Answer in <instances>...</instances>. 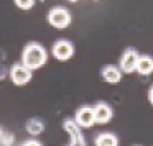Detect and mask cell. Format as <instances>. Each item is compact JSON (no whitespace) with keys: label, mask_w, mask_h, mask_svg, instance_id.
Returning a JSON list of instances; mask_svg holds the SVG:
<instances>
[{"label":"cell","mask_w":153,"mask_h":146,"mask_svg":"<svg viewBox=\"0 0 153 146\" xmlns=\"http://www.w3.org/2000/svg\"><path fill=\"white\" fill-rule=\"evenodd\" d=\"M135 71L140 76H150V74L153 72V58L145 56V54H143V56H138Z\"/></svg>","instance_id":"11"},{"label":"cell","mask_w":153,"mask_h":146,"mask_svg":"<svg viewBox=\"0 0 153 146\" xmlns=\"http://www.w3.org/2000/svg\"><path fill=\"white\" fill-rule=\"evenodd\" d=\"M51 54L58 61H69L74 56V44L69 40H58L51 46Z\"/></svg>","instance_id":"3"},{"label":"cell","mask_w":153,"mask_h":146,"mask_svg":"<svg viewBox=\"0 0 153 146\" xmlns=\"http://www.w3.org/2000/svg\"><path fill=\"white\" fill-rule=\"evenodd\" d=\"M148 100H150V103L153 105V86L150 87V90H148Z\"/></svg>","instance_id":"17"},{"label":"cell","mask_w":153,"mask_h":146,"mask_svg":"<svg viewBox=\"0 0 153 146\" xmlns=\"http://www.w3.org/2000/svg\"><path fill=\"white\" fill-rule=\"evenodd\" d=\"M2 136H4V128L0 126V141H2Z\"/></svg>","instance_id":"18"},{"label":"cell","mask_w":153,"mask_h":146,"mask_svg":"<svg viewBox=\"0 0 153 146\" xmlns=\"http://www.w3.org/2000/svg\"><path fill=\"white\" fill-rule=\"evenodd\" d=\"M135 146H140V145H135Z\"/></svg>","instance_id":"20"},{"label":"cell","mask_w":153,"mask_h":146,"mask_svg":"<svg viewBox=\"0 0 153 146\" xmlns=\"http://www.w3.org/2000/svg\"><path fill=\"white\" fill-rule=\"evenodd\" d=\"M96 146H119V139L112 133H100L96 136Z\"/></svg>","instance_id":"12"},{"label":"cell","mask_w":153,"mask_h":146,"mask_svg":"<svg viewBox=\"0 0 153 146\" xmlns=\"http://www.w3.org/2000/svg\"><path fill=\"white\" fill-rule=\"evenodd\" d=\"M63 128L69 136V146H86V138H84L81 128L76 125L73 118H66L63 122Z\"/></svg>","instance_id":"4"},{"label":"cell","mask_w":153,"mask_h":146,"mask_svg":"<svg viewBox=\"0 0 153 146\" xmlns=\"http://www.w3.org/2000/svg\"><path fill=\"white\" fill-rule=\"evenodd\" d=\"M25 130L30 136H38L45 131V122L38 117H33V118H28L27 123H25Z\"/></svg>","instance_id":"10"},{"label":"cell","mask_w":153,"mask_h":146,"mask_svg":"<svg viewBox=\"0 0 153 146\" xmlns=\"http://www.w3.org/2000/svg\"><path fill=\"white\" fill-rule=\"evenodd\" d=\"M140 54L137 53L135 49H125V53L122 54L120 58V64H119V69L125 74H132L137 67V61H138Z\"/></svg>","instance_id":"7"},{"label":"cell","mask_w":153,"mask_h":146,"mask_svg":"<svg viewBox=\"0 0 153 146\" xmlns=\"http://www.w3.org/2000/svg\"><path fill=\"white\" fill-rule=\"evenodd\" d=\"M92 110H94V120H96L97 125H105L112 118V108L105 102L96 103V107H92Z\"/></svg>","instance_id":"8"},{"label":"cell","mask_w":153,"mask_h":146,"mask_svg":"<svg viewBox=\"0 0 153 146\" xmlns=\"http://www.w3.org/2000/svg\"><path fill=\"white\" fill-rule=\"evenodd\" d=\"M73 120L76 122V125L79 126L81 130L94 126L96 125V120H94L92 107H81V108H77V112H76V115H74Z\"/></svg>","instance_id":"6"},{"label":"cell","mask_w":153,"mask_h":146,"mask_svg":"<svg viewBox=\"0 0 153 146\" xmlns=\"http://www.w3.org/2000/svg\"><path fill=\"white\" fill-rule=\"evenodd\" d=\"M73 21V17H71L69 10L66 7H61V5H56V7L50 8L48 12V23L51 25L56 30H64L68 28Z\"/></svg>","instance_id":"2"},{"label":"cell","mask_w":153,"mask_h":146,"mask_svg":"<svg viewBox=\"0 0 153 146\" xmlns=\"http://www.w3.org/2000/svg\"><path fill=\"white\" fill-rule=\"evenodd\" d=\"M7 74H8V71H7V67H5V66H2V64H0V80L4 79V77H5V76H7Z\"/></svg>","instance_id":"16"},{"label":"cell","mask_w":153,"mask_h":146,"mask_svg":"<svg viewBox=\"0 0 153 146\" xmlns=\"http://www.w3.org/2000/svg\"><path fill=\"white\" fill-rule=\"evenodd\" d=\"M8 76H10L12 82L15 84V86H25V84H28L31 79H33V71H30L28 67H25L23 64H13V66L10 67V71H8Z\"/></svg>","instance_id":"5"},{"label":"cell","mask_w":153,"mask_h":146,"mask_svg":"<svg viewBox=\"0 0 153 146\" xmlns=\"http://www.w3.org/2000/svg\"><path fill=\"white\" fill-rule=\"evenodd\" d=\"M69 2H73V4H76V2H79V0H69Z\"/></svg>","instance_id":"19"},{"label":"cell","mask_w":153,"mask_h":146,"mask_svg":"<svg viewBox=\"0 0 153 146\" xmlns=\"http://www.w3.org/2000/svg\"><path fill=\"white\" fill-rule=\"evenodd\" d=\"M100 76H102V79L105 80L107 84H119L120 79H122V71H120L119 67L109 64V66H104L102 67Z\"/></svg>","instance_id":"9"},{"label":"cell","mask_w":153,"mask_h":146,"mask_svg":"<svg viewBox=\"0 0 153 146\" xmlns=\"http://www.w3.org/2000/svg\"><path fill=\"white\" fill-rule=\"evenodd\" d=\"M13 4L17 8H20V10H31V8L36 5V0H13Z\"/></svg>","instance_id":"13"},{"label":"cell","mask_w":153,"mask_h":146,"mask_svg":"<svg viewBox=\"0 0 153 146\" xmlns=\"http://www.w3.org/2000/svg\"><path fill=\"white\" fill-rule=\"evenodd\" d=\"M22 146H43L38 139H33V138H30V139H27V141H23L22 143Z\"/></svg>","instance_id":"15"},{"label":"cell","mask_w":153,"mask_h":146,"mask_svg":"<svg viewBox=\"0 0 153 146\" xmlns=\"http://www.w3.org/2000/svg\"><path fill=\"white\" fill-rule=\"evenodd\" d=\"M13 141H15V136L12 135V133H8V131H4V136H2V145L4 146H12L13 145Z\"/></svg>","instance_id":"14"},{"label":"cell","mask_w":153,"mask_h":146,"mask_svg":"<svg viewBox=\"0 0 153 146\" xmlns=\"http://www.w3.org/2000/svg\"><path fill=\"white\" fill-rule=\"evenodd\" d=\"M48 49L38 41H30L22 51V64L30 71H36L48 63Z\"/></svg>","instance_id":"1"}]
</instances>
